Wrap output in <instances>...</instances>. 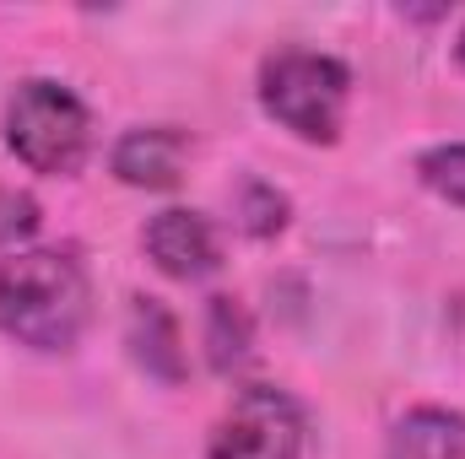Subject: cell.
Returning a JSON list of instances; mask_svg holds the SVG:
<instances>
[{"mask_svg":"<svg viewBox=\"0 0 465 459\" xmlns=\"http://www.w3.org/2000/svg\"><path fill=\"white\" fill-rule=\"evenodd\" d=\"M455 60L465 65V22H460V33H455Z\"/></svg>","mask_w":465,"mask_h":459,"instance_id":"obj_13","label":"cell"},{"mask_svg":"<svg viewBox=\"0 0 465 459\" xmlns=\"http://www.w3.org/2000/svg\"><path fill=\"white\" fill-rule=\"evenodd\" d=\"M93 319V287L71 249L0 254V330L33 351H71Z\"/></svg>","mask_w":465,"mask_h":459,"instance_id":"obj_1","label":"cell"},{"mask_svg":"<svg viewBox=\"0 0 465 459\" xmlns=\"http://www.w3.org/2000/svg\"><path fill=\"white\" fill-rule=\"evenodd\" d=\"M141 243H146L152 265H157L163 276H173V281H201V276H212V270L223 265L217 228H212L201 211H190V206L157 211V217L146 222V232H141Z\"/></svg>","mask_w":465,"mask_h":459,"instance_id":"obj_5","label":"cell"},{"mask_svg":"<svg viewBox=\"0 0 465 459\" xmlns=\"http://www.w3.org/2000/svg\"><path fill=\"white\" fill-rule=\"evenodd\" d=\"M130 346H135V362L146 373H157L163 384H179L184 378L179 325H173V314L157 298H135V308H130Z\"/></svg>","mask_w":465,"mask_h":459,"instance_id":"obj_8","label":"cell"},{"mask_svg":"<svg viewBox=\"0 0 465 459\" xmlns=\"http://www.w3.org/2000/svg\"><path fill=\"white\" fill-rule=\"evenodd\" d=\"M417 173L433 195H444L450 206H465V141H450V146H433L417 157Z\"/></svg>","mask_w":465,"mask_h":459,"instance_id":"obj_10","label":"cell"},{"mask_svg":"<svg viewBox=\"0 0 465 459\" xmlns=\"http://www.w3.org/2000/svg\"><path fill=\"white\" fill-rule=\"evenodd\" d=\"M351 71L320 49H276L260 65V109L287 135L309 146H331L347 124Z\"/></svg>","mask_w":465,"mask_h":459,"instance_id":"obj_2","label":"cell"},{"mask_svg":"<svg viewBox=\"0 0 465 459\" xmlns=\"http://www.w3.org/2000/svg\"><path fill=\"white\" fill-rule=\"evenodd\" d=\"M38 228V206L16 190H0V243H16Z\"/></svg>","mask_w":465,"mask_h":459,"instance_id":"obj_12","label":"cell"},{"mask_svg":"<svg viewBox=\"0 0 465 459\" xmlns=\"http://www.w3.org/2000/svg\"><path fill=\"white\" fill-rule=\"evenodd\" d=\"M5 146L22 168L33 173H76L93 146V119L87 103L49 76H27L11 103H5Z\"/></svg>","mask_w":465,"mask_h":459,"instance_id":"obj_3","label":"cell"},{"mask_svg":"<svg viewBox=\"0 0 465 459\" xmlns=\"http://www.w3.org/2000/svg\"><path fill=\"white\" fill-rule=\"evenodd\" d=\"M282 222H287V200L271 184H249L243 190V228L254 238H271V232H282Z\"/></svg>","mask_w":465,"mask_h":459,"instance_id":"obj_11","label":"cell"},{"mask_svg":"<svg viewBox=\"0 0 465 459\" xmlns=\"http://www.w3.org/2000/svg\"><path fill=\"white\" fill-rule=\"evenodd\" d=\"M212 459H303V416L292 395L271 384L238 389L232 411L212 433Z\"/></svg>","mask_w":465,"mask_h":459,"instance_id":"obj_4","label":"cell"},{"mask_svg":"<svg viewBox=\"0 0 465 459\" xmlns=\"http://www.w3.org/2000/svg\"><path fill=\"white\" fill-rule=\"evenodd\" d=\"M184 135L168 130V124H146V130H130L119 135L114 146V173L130 190H173L179 173H184Z\"/></svg>","mask_w":465,"mask_h":459,"instance_id":"obj_6","label":"cell"},{"mask_svg":"<svg viewBox=\"0 0 465 459\" xmlns=\"http://www.w3.org/2000/svg\"><path fill=\"white\" fill-rule=\"evenodd\" d=\"M206 346H212V367L217 373H232V367L249 362L254 330H249V314L238 308V298H212V308H206Z\"/></svg>","mask_w":465,"mask_h":459,"instance_id":"obj_9","label":"cell"},{"mask_svg":"<svg viewBox=\"0 0 465 459\" xmlns=\"http://www.w3.org/2000/svg\"><path fill=\"white\" fill-rule=\"evenodd\" d=\"M384 459H465V416L444 405L406 411L384 438Z\"/></svg>","mask_w":465,"mask_h":459,"instance_id":"obj_7","label":"cell"}]
</instances>
